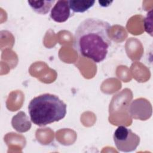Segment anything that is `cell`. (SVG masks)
Instances as JSON below:
<instances>
[{
    "label": "cell",
    "mask_w": 153,
    "mask_h": 153,
    "mask_svg": "<svg viewBox=\"0 0 153 153\" xmlns=\"http://www.w3.org/2000/svg\"><path fill=\"white\" fill-rule=\"evenodd\" d=\"M111 25L98 18H87L81 22L74 34V48L83 57L95 63L103 61L111 45Z\"/></svg>",
    "instance_id": "1"
},
{
    "label": "cell",
    "mask_w": 153,
    "mask_h": 153,
    "mask_svg": "<svg viewBox=\"0 0 153 153\" xmlns=\"http://www.w3.org/2000/svg\"><path fill=\"white\" fill-rule=\"evenodd\" d=\"M28 111L31 121L42 127L62 120L66 114V105L57 96L45 93L30 100Z\"/></svg>",
    "instance_id": "2"
},
{
    "label": "cell",
    "mask_w": 153,
    "mask_h": 153,
    "mask_svg": "<svg viewBox=\"0 0 153 153\" xmlns=\"http://www.w3.org/2000/svg\"><path fill=\"white\" fill-rule=\"evenodd\" d=\"M114 142L117 149L124 152H132L140 143V137L132 130L124 126H120L113 136Z\"/></svg>",
    "instance_id": "3"
},
{
    "label": "cell",
    "mask_w": 153,
    "mask_h": 153,
    "mask_svg": "<svg viewBox=\"0 0 153 153\" xmlns=\"http://www.w3.org/2000/svg\"><path fill=\"white\" fill-rule=\"evenodd\" d=\"M129 112L132 118L146 120L152 115V106L150 102L143 98L134 100L130 105Z\"/></svg>",
    "instance_id": "4"
},
{
    "label": "cell",
    "mask_w": 153,
    "mask_h": 153,
    "mask_svg": "<svg viewBox=\"0 0 153 153\" xmlns=\"http://www.w3.org/2000/svg\"><path fill=\"white\" fill-rule=\"evenodd\" d=\"M72 14L69 7V1L60 0L56 1L51 8L50 17L56 22L63 23L67 21Z\"/></svg>",
    "instance_id": "5"
},
{
    "label": "cell",
    "mask_w": 153,
    "mask_h": 153,
    "mask_svg": "<svg viewBox=\"0 0 153 153\" xmlns=\"http://www.w3.org/2000/svg\"><path fill=\"white\" fill-rule=\"evenodd\" d=\"M11 125L13 128L19 133H25L30 130L32 126L31 121L28 116L23 111L19 112L13 117Z\"/></svg>",
    "instance_id": "6"
},
{
    "label": "cell",
    "mask_w": 153,
    "mask_h": 153,
    "mask_svg": "<svg viewBox=\"0 0 153 153\" xmlns=\"http://www.w3.org/2000/svg\"><path fill=\"white\" fill-rule=\"evenodd\" d=\"M55 2H56V1L54 0L27 1L29 5L32 10L41 15H45L48 13Z\"/></svg>",
    "instance_id": "7"
},
{
    "label": "cell",
    "mask_w": 153,
    "mask_h": 153,
    "mask_svg": "<svg viewBox=\"0 0 153 153\" xmlns=\"http://www.w3.org/2000/svg\"><path fill=\"white\" fill-rule=\"evenodd\" d=\"M95 1H78L70 0L69 1V7L73 13H84L95 4Z\"/></svg>",
    "instance_id": "8"
},
{
    "label": "cell",
    "mask_w": 153,
    "mask_h": 153,
    "mask_svg": "<svg viewBox=\"0 0 153 153\" xmlns=\"http://www.w3.org/2000/svg\"><path fill=\"white\" fill-rule=\"evenodd\" d=\"M152 10L148 12L144 19L145 30L151 36H152Z\"/></svg>",
    "instance_id": "9"
},
{
    "label": "cell",
    "mask_w": 153,
    "mask_h": 153,
    "mask_svg": "<svg viewBox=\"0 0 153 153\" xmlns=\"http://www.w3.org/2000/svg\"><path fill=\"white\" fill-rule=\"evenodd\" d=\"M112 2L113 1H98L99 5L102 7H108L110 6Z\"/></svg>",
    "instance_id": "10"
}]
</instances>
